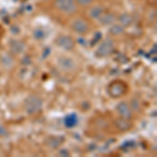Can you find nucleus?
<instances>
[{"label": "nucleus", "instance_id": "6", "mask_svg": "<svg viewBox=\"0 0 157 157\" xmlns=\"http://www.w3.org/2000/svg\"><path fill=\"white\" fill-rule=\"evenodd\" d=\"M109 94L111 97H113L114 98H118V97H121V95L125 93L126 91V85L124 84L123 82H118V81H115L113 82L112 84H110L109 86Z\"/></svg>", "mask_w": 157, "mask_h": 157}, {"label": "nucleus", "instance_id": "8", "mask_svg": "<svg viewBox=\"0 0 157 157\" xmlns=\"http://www.w3.org/2000/svg\"><path fill=\"white\" fill-rule=\"evenodd\" d=\"M26 45L23 41L21 40H11L10 41V50L13 55H21L22 52H24Z\"/></svg>", "mask_w": 157, "mask_h": 157}, {"label": "nucleus", "instance_id": "2", "mask_svg": "<svg viewBox=\"0 0 157 157\" xmlns=\"http://www.w3.org/2000/svg\"><path fill=\"white\" fill-rule=\"evenodd\" d=\"M55 4L59 11L70 15L77 11V3L75 0H55Z\"/></svg>", "mask_w": 157, "mask_h": 157}, {"label": "nucleus", "instance_id": "11", "mask_svg": "<svg viewBox=\"0 0 157 157\" xmlns=\"http://www.w3.org/2000/svg\"><path fill=\"white\" fill-rule=\"evenodd\" d=\"M116 19H117V17L112 13H104L98 20L104 25H111L116 21Z\"/></svg>", "mask_w": 157, "mask_h": 157}, {"label": "nucleus", "instance_id": "12", "mask_svg": "<svg viewBox=\"0 0 157 157\" xmlns=\"http://www.w3.org/2000/svg\"><path fill=\"white\" fill-rule=\"evenodd\" d=\"M105 13V10L104 7L100 6H92L91 9L88 11V15L91 19H95V20H98L101 18V16Z\"/></svg>", "mask_w": 157, "mask_h": 157}, {"label": "nucleus", "instance_id": "19", "mask_svg": "<svg viewBox=\"0 0 157 157\" xmlns=\"http://www.w3.org/2000/svg\"><path fill=\"white\" fill-rule=\"evenodd\" d=\"M75 3L78 4V6H89L93 0H75Z\"/></svg>", "mask_w": 157, "mask_h": 157}, {"label": "nucleus", "instance_id": "16", "mask_svg": "<svg viewBox=\"0 0 157 157\" xmlns=\"http://www.w3.org/2000/svg\"><path fill=\"white\" fill-rule=\"evenodd\" d=\"M111 35L113 36H118V35L123 34L124 33V27L121 26V24H111V27H110V30H109Z\"/></svg>", "mask_w": 157, "mask_h": 157}, {"label": "nucleus", "instance_id": "5", "mask_svg": "<svg viewBox=\"0 0 157 157\" xmlns=\"http://www.w3.org/2000/svg\"><path fill=\"white\" fill-rule=\"evenodd\" d=\"M56 44L60 47V48L64 50H72L75 47V41L72 40L71 37L66 36V35H62L59 36L56 39Z\"/></svg>", "mask_w": 157, "mask_h": 157}, {"label": "nucleus", "instance_id": "1", "mask_svg": "<svg viewBox=\"0 0 157 157\" xmlns=\"http://www.w3.org/2000/svg\"><path fill=\"white\" fill-rule=\"evenodd\" d=\"M43 102L42 100L37 95H30L29 98H26L24 104V108L25 111H26L29 114L33 115V114H36V113L39 112L42 108Z\"/></svg>", "mask_w": 157, "mask_h": 157}, {"label": "nucleus", "instance_id": "18", "mask_svg": "<svg viewBox=\"0 0 157 157\" xmlns=\"http://www.w3.org/2000/svg\"><path fill=\"white\" fill-rule=\"evenodd\" d=\"M129 106H130L131 110H134V111L140 110V103H139V101L137 100V98H132L131 104H129Z\"/></svg>", "mask_w": 157, "mask_h": 157}, {"label": "nucleus", "instance_id": "20", "mask_svg": "<svg viewBox=\"0 0 157 157\" xmlns=\"http://www.w3.org/2000/svg\"><path fill=\"white\" fill-rule=\"evenodd\" d=\"M60 155L61 156H69V152H68L66 149H62L60 151Z\"/></svg>", "mask_w": 157, "mask_h": 157}, {"label": "nucleus", "instance_id": "14", "mask_svg": "<svg viewBox=\"0 0 157 157\" xmlns=\"http://www.w3.org/2000/svg\"><path fill=\"white\" fill-rule=\"evenodd\" d=\"M118 21H120V24L123 27L129 26V25L132 24L133 22V18L130 14H127V13H124L121 14L120 17H118Z\"/></svg>", "mask_w": 157, "mask_h": 157}, {"label": "nucleus", "instance_id": "21", "mask_svg": "<svg viewBox=\"0 0 157 157\" xmlns=\"http://www.w3.org/2000/svg\"><path fill=\"white\" fill-rule=\"evenodd\" d=\"M6 128L3 127V126L0 124V136H2V135H6Z\"/></svg>", "mask_w": 157, "mask_h": 157}, {"label": "nucleus", "instance_id": "4", "mask_svg": "<svg viewBox=\"0 0 157 157\" xmlns=\"http://www.w3.org/2000/svg\"><path fill=\"white\" fill-rule=\"evenodd\" d=\"M70 27L72 29L73 32L78 33V34L84 35L89 30V25L86 22L85 19L83 18H75L73 19L70 23Z\"/></svg>", "mask_w": 157, "mask_h": 157}, {"label": "nucleus", "instance_id": "17", "mask_svg": "<svg viewBox=\"0 0 157 157\" xmlns=\"http://www.w3.org/2000/svg\"><path fill=\"white\" fill-rule=\"evenodd\" d=\"M33 36L37 40H42L45 38V32L42 29H35L34 33H33Z\"/></svg>", "mask_w": 157, "mask_h": 157}, {"label": "nucleus", "instance_id": "7", "mask_svg": "<svg viewBox=\"0 0 157 157\" xmlns=\"http://www.w3.org/2000/svg\"><path fill=\"white\" fill-rule=\"evenodd\" d=\"M116 110L121 118H126V120L132 118V110L127 102H121L116 107Z\"/></svg>", "mask_w": 157, "mask_h": 157}, {"label": "nucleus", "instance_id": "9", "mask_svg": "<svg viewBox=\"0 0 157 157\" xmlns=\"http://www.w3.org/2000/svg\"><path fill=\"white\" fill-rule=\"evenodd\" d=\"M58 65L61 69L65 70V71H71V70L75 69V61L70 58L62 57L58 60Z\"/></svg>", "mask_w": 157, "mask_h": 157}, {"label": "nucleus", "instance_id": "10", "mask_svg": "<svg viewBox=\"0 0 157 157\" xmlns=\"http://www.w3.org/2000/svg\"><path fill=\"white\" fill-rule=\"evenodd\" d=\"M0 63H1L2 67L6 69H11L15 65V58L11 54H3L2 57L0 58Z\"/></svg>", "mask_w": 157, "mask_h": 157}, {"label": "nucleus", "instance_id": "3", "mask_svg": "<svg viewBox=\"0 0 157 157\" xmlns=\"http://www.w3.org/2000/svg\"><path fill=\"white\" fill-rule=\"evenodd\" d=\"M113 49H114V42L111 39H105L98 45L95 52L98 57H107L113 52Z\"/></svg>", "mask_w": 157, "mask_h": 157}, {"label": "nucleus", "instance_id": "13", "mask_svg": "<svg viewBox=\"0 0 157 157\" xmlns=\"http://www.w3.org/2000/svg\"><path fill=\"white\" fill-rule=\"evenodd\" d=\"M63 141H64V137H60V136H52V137L46 139V145L48 146L50 149H58Z\"/></svg>", "mask_w": 157, "mask_h": 157}, {"label": "nucleus", "instance_id": "15", "mask_svg": "<svg viewBox=\"0 0 157 157\" xmlns=\"http://www.w3.org/2000/svg\"><path fill=\"white\" fill-rule=\"evenodd\" d=\"M130 120H126V118H120V120H116L115 121V125H116V127H117L121 131H126V130H128V129H130L131 128V123L129 121Z\"/></svg>", "mask_w": 157, "mask_h": 157}]
</instances>
